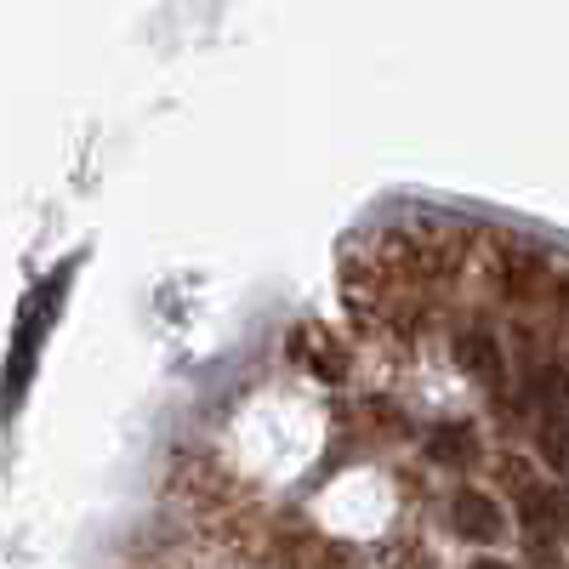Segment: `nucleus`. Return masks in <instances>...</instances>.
<instances>
[{
	"label": "nucleus",
	"instance_id": "nucleus-3",
	"mask_svg": "<svg viewBox=\"0 0 569 569\" xmlns=\"http://www.w3.org/2000/svg\"><path fill=\"white\" fill-rule=\"evenodd\" d=\"M456 359L467 365V376H479V382H490V376L501 370V348L485 337V330H461V337H456Z\"/></svg>",
	"mask_w": 569,
	"mask_h": 569
},
{
	"label": "nucleus",
	"instance_id": "nucleus-4",
	"mask_svg": "<svg viewBox=\"0 0 569 569\" xmlns=\"http://www.w3.org/2000/svg\"><path fill=\"white\" fill-rule=\"evenodd\" d=\"M467 450H472V439L461 433V427H456V433H450V427L433 433V461H467Z\"/></svg>",
	"mask_w": 569,
	"mask_h": 569
},
{
	"label": "nucleus",
	"instance_id": "nucleus-2",
	"mask_svg": "<svg viewBox=\"0 0 569 569\" xmlns=\"http://www.w3.org/2000/svg\"><path fill=\"white\" fill-rule=\"evenodd\" d=\"M450 525H456V536H467V541H501L507 518H501V501H490L485 490H456Z\"/></svg>",
	"mask_w": 569,
	"mask_h": 569
},
{
	"label": "nucleus",
	"instance_id": "nucleus-5",
	"mask_svg": "<svg viewBox=\"0 0 569 569\" xmlns=\"http://www.w3.org/2000/svg\"><path fill=\"white\" fill-rule=\"evenodd\" d=\"M472 569H501V563H496V558H479V563H472Z\"/></svg>",
	"mask_w": 569,
	"mask_h": 569
},
{
	"label": "nucleus",
	"instance_id": "nucleus-1",
	"mask_svg": "<svg viewBox=\"0 0 569 569\" xmlns=\"http://www.w3.org/2000/svg\"><path fill=\"white\" fill-rule=\"evenodd\" d=\"M69 279H74V257H69L63 268H52V279H46V284H34V291H29V302H23V313H18V337H12V370H7V405H12V410H18V405H23V393H29V376H34L40 337L52 330V319H58V302H63V291H69Z\"/></svg>",
	"mask_w": 569,
	"mask_h": 569
}]
</instances>
